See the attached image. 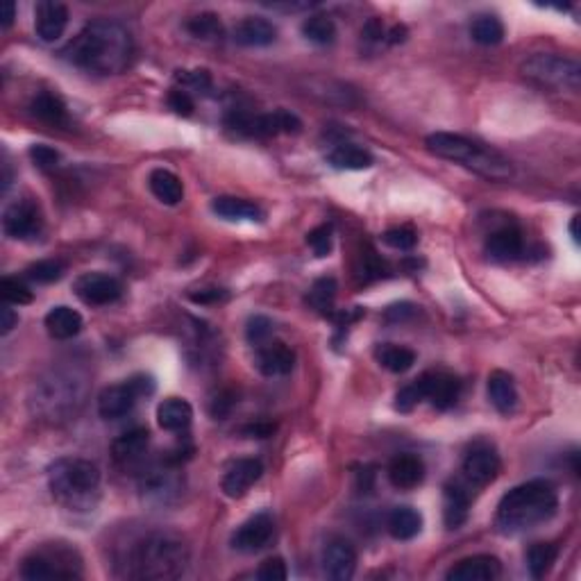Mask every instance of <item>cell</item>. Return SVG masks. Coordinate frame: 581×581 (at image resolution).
Returning <instances> with one entry per match:
<instances>
[{
    "mask_svg": "<svg viewBox=\"0 0 581 581\" xmlns=\"http://www.w3.org/2000/svg\"><path fill=\"white\" fill-rule=\"evenodd\" d=\"M16 19V3H5L3 5V14H0V26H3V30H10L12 23H14Z\"/></svg>",
    "mask_w": 581,
    "mask_h": 581,
    "instance_id": "obj_55",
    "label": "cell"
},
{
    "mask_svg": "<svg viewBox=\"0 0 581 581\" xmlns=\"http://www.w3.org/2000/svg\"><path fill=\"white\" fill-rule=\"evenodd\" d=\"M422 400H425V393H422L421 380H413L396 396V409L402 411V413H409V411L416 409Z\"/></svg>",
    "mask_w": 581,
    "mask_h": 581,
    "instance_id": "obj_43",
    "label": "cell"
},
{
    "mask_svg": "<svg viewBox=\"0 0 581 581\" xmlns=\"http://www.w3.org/2000/svg\"><path fill=\"white\" fill-rule=\"evenodd\" d=\"M139 393L135 391V386L130 384V380L123 384L107 386L105 391L98 396V413L105 421H119V418L127 416L135 409Z\"/></svg>",
    "mask_w": 581,
    "mask_h": 581,
    "instance_id": "obj_19",
    "label": "cell"
},
{
    "mask_svg": "<svg viewBox=\"0 0 581 581\" xmlns=\"http://www.w3.org/2000/svg\"><path fill=\"white\" fill-rule=\"evenodd\" d=\"M386 475H389V481L397 491H411L425 479V463H422L421 456L406 452V454L393 456Z\"/></svg>",
    "mask_w": 581,
    "mask_h": 581,
    "instance_id": "obj_21",
    "label": "cell"
},
{
    "mask_svg": "<svg viewBox=\"0 0 581 581\" xmlns=\"http://www.w3.org/2000/svg\"><path fill=\"white\" fill-rule=\"evenodd\" d=\"M168 105H171V110H176L177 114L182 116H189L193 114V98H191L189 91L184 89H173L171 94H168Z\"/></svg>",
    "mask_w": 581,
    "mask_h": 581,
    "instance_id": "obj_50",
    "label": "cell"
},
{
    "mask_svg": "<svg viewBox=\"0 0 581 581\" xmlns=\"http://www.w3.org/2000/svg\"><path fill=\"white\" fill-rule=\"evenodd\" d=\"M520 73L527 80L556 91H577L581 85V66L561 55L538 53L522 61Z\"/></svg>",
    "mask_w": 581,
    "mask_h": 581,
    "instance_id": "obj_7",
    "label": "cell"
},
{
    "mask_svg": "<svg viewBox=\"0 0 581 581\" xmlns=\"http://www.w3.org/2000/svg\"><path fill=\"white\" fill-rule=\"evenodd\" d=\"M405 39H406V30L402 26H396L391 30V35H389V41H391V44H400V41Z\"/></svg>",
    "mask_w": 581,
    "mask_h": 581,
    "instance_id": "obj_56",
    "label": "cell"
},
{
    "mask_svg": "<svg viewBox=\"0 0 581 581\" xmlns=\"http://www.w3.org/2000/svg\"><path fill=\"white\" fill-rule=\"evenodd\" d=\"M418 380H421L425 400H430L431 406L438 411L450 409L462 391L459 380L454 375H447V372H425Z\"/></svg>",
    "mask_w": 581,
    "mask_h": 581,
    "instance_id": "obj_20",
    "label": "cell"
},
{
    "mask_svg": "<svg viewBox=\"0 0 581 581\" xmlns=\"http://www.w3.org/2000/svg\"><path fill=\"white\" fill-rule=\"evenodd\" d=\"M307 243H309L311 250L316 252V257H327L331 250V227L321 225L316 230H311L307 234Z\"/></svg>",
    "mask_w": 581,
    "mask_h": 581,
    "instance_id": "obj_48",
    "label": "cell"
},
{
    "mask_svg": "<svg viewBox=\"0 0 581 581\" xmlns=\"http://www.w3.org/2000/svg\"><path fill=\"white\" fill-rule=\"evenodd\" d=\"M525 239L522 232L513 225H504L491 232L487 239V255L495 261H513L522 255Z\"/></svg>",
    "mask_w": 581,
    "mask_h": 581,
    "instance_id": "obj_23",
    "label": "cell"
},
{
    "mask_svg": "<svg viewBox=\"0 0 581 581\" xmlns=\"http://www.w3.org/2000/svg\"><path fill=\"white\" fill-rule=\"evenodd\" d=\"M500 475V456L491 447H475L463 459V477L472 487H488Z\"/></svg>",
    "mask_w": 581,
    "mask_h": 581,
    "instance_id": "obj_16",
    "label": "cell"
},
{
    "mask_svg": "<svg viewBox=\"0 0 581 581\" xmlns=\"http://www.w3.org/2000/svg\"><path fill=\"white\" fill-rule=\"evenodd\" d=\"M227 293L223 289H205L200 293H191V300L200 302V305H207V302H221L225 300Z\"/></svg>",
    "mask_w": 581,
    "mask_h": 581,
    "instance_id": "obj_53",
    "label": "cell"
},
{
    "mask_svg": "<svg viewBox=\"0 0 581 581\" xmlns=\"http://www.w3.org/2000/svg\"><path fill=\"white\" fill-rule=\"evenodd\" d=\"M45 331L57 339V341H69L73 336H78L82 331V316L78 314L76 309H70V307L60 305L53 307L44 318Z\"/></svg>",
    "mask_w": 581,
    "mask_h": 581,
    "instance_id": "obj_24",
    "label": "cell"
},
{
    "mask_svg": "<svg viewBox=\"0 0 581 581\" xmlns=\"http://www.w3.org/2000/svg\"><path fill=\"white\" fill-rule=\"evenodd\" d=\"M69 28V10L57 0H41L35 7V30L37 37L45 44L60 39Z\"/></svg>",
    "mask_w": 581,
    "mask_h": 581,
    "instance_id": "obj_15",
    "label": "cell"
},
{
    "mask_svg": "<svg viewBox=\"0 0 581 581\" xmlns=\"http://www.w3.org/2000/svg\"><path fill=\"white\" fill-rule=\"evenodd\" d=\"M488 400L500 413H511L518 406V391L513 377L504 371H495L488 375Z\"/></svg>",
    "mask_w": 581,
    "mask_h": 581,
    "instance_id": "obj_27",
    "label": "cell"
},
{
    "mask_svg": "<svg viewBox=\"0 0 581 581\" xmlns=\"http://www.w3.org/2000/svg\"><path fill=\"white\" fill-rule=\"evenodd\" d=\"M186 30L191 32V37L202 41H216L223 37V23L221 16L214 14V12H202V14L191 16L186 20Z\"/></svg>",
    "mask_w": 581,
    "mask_h": 581,
    "instance_id": "obj_36",
    "label": "cell"
},
{
    "mask_svg": "<svg viewBox=\"0 0 581 581\" xmlns=\"http://www.w3.org/2000/svg\"><path fill=\"white\" fill-rule=\"evenodd\" d=\"M211 209H214V214L225 218V221H264L261 207L250 200H243V198H216V200L211 202Z\"/></svg>",
    "mask_w": 581,
    "mask_h": 581,
    "instance_id": "obj_29",
    "label": "cell"
},
{
    "mask_svg": "<svg viewBox=\"0 0 581 581\" xmlns=\"http://www.w3.org/2000/svg\"><path fill=\"white\" fill-rule=\"evenodd\" d=\"M323 570L330 579L348 581L356 570V550L346 538H331L323 550Z\"/></svg>",
    "mask_w": 581,
    "mask_h": 581,
    "instance_id": "obj_14",
    "label": "cell"
},
{
    "mask_svg": "<svg viewBox=\"0 0 581 581\" xmlns=\"http://www.w3.org/2000/svg\"><path fill=\"white\" fill-rule=\"evenodd\" d=\"M135 44L126 28L116 20H91L61 48L64 60L91 73L114 76L127 69Z\"/></svg>",
    "mask_w": 581,
    "mask_h": 581,
    "instance_id": "obj_1",
    "label": "cell"
},
{
    "mask_svg": "<svg viewBox=\"0 0 581 581\" xmlns=\"http://www.w3.org/2000/svg\"><path fill=\"white\" fill-rule=\"evenodd\" d=\"M189 566V547L173 534H148L135 543L127 556V575L136 579L166 581L184 575Z\"/></svg>",
    "mask_w": 581,
    "mask_h": 581,
    "instance_id": "obj_3",
    "label": "cell"
},
{
    "mask_svg": "<svg viewBox=\"0 0 581 581\" xmlns=\"http://www.w3.org/2000/svg\"><path fill=\"white\" fill-rule=\"evenodd\" d=\"M177 481L168 475V471H151L148 477H143L141 481V491L148 497H157V500H164L173 493H177Z\"/></svg>",
    "mask_w": 581,
    "mask_h": 581,
    "instance_id": "obj_39",
    "label": "cell"
},
{
    "mask_svg": "<svg viewBox=\"0 0 581 581\" xmlns=\"http://www.w3.org/2000/svg\"><path fill=\"white\" fill-rule=\"evenodd\" d=\"M26 273L37 284H53V282L61 280V275H64V264L57 259H41L37 264L28 266Z\"/></svg>",
    "mask_w": 581,
    "mask_h": 581,
    "instance_id": "obj_41",
    "label": "cell"
},
{
    "mask_svg": "<svg viewBox=\"0 0 581 581\" xmlns=\"http://www.w3.org/2000/svg\"><path fill=\"white\" fill-rule=\"evenodd\" d=\"M177 82H180L182 85V89L184 91H189V89H193V91H207L211 86V76L209 73H207V70H180V73H177Z\"/></svg>",
    "mask_w": 581,
    "mask_h": 581,
    "instance_id": "obj_47",
    "label": "cell"
},
{
    "mask_svg": "<svg viewBox=\"0 0 581 581\" xmlns=\"http://www.w3.org/2000/svg\"><path fill=\"white\" fill-rule=\"evenodd\" d=\"M16 323H19V316H16V311L12 309V307H3L0 309V334L7 336L12 330L16 327Z\"/></svg>",
    "mask_w": 581,
    "mask_h": 581,
    "instance_id": "obj_54",
    "label": "cell"
},
{
    "mask_svg": "<svg viewBox=\"0 0 581 581\" xmlns=\"http://www.w3.org/2000/svg\"><path fill=\"white\" fill-rule=\"evenodd\" d=\"M386 527H389V534L396 541H411V538H416L422 531V516L413 506H396L389 513Z\"/></svg>",
    "mask_w": 581,
    "mask_h": 581,
    "instance_id": "obj_28",
    "label": "cell"
},
{
    "mask_svg": "<svg viewBox=\"0 0 581 581\" xmlns=\"http://www.w3.org/2000/svg\"><path fill=\"white\" fill-rule=\"evenodd\" d=\"M257 371L266 377L289 375L296 366V352L282 341H266L257 348Z\"/></svg>",
    "mask_w": 581,
    "mask_h": 581,
    "instance_id": "obj_18",
    "label": "cell"
},
{
    "mask_svg": "<svg viewBox=\"0 0 581 581\" xmlns=\"http://www.w3.org/2000/svg\"><path fill=\"white\" fill-rule=\"evenodd\" d=\"M30 160L41 171H53L60 164V152L55 148H51V145L37 143L30 148Z\"/></svg>",
    "mask_w": 581,
    "mask_h": 581,
    "instance_id": "obj_45",
    "label": "cell"
},
{
    "mask_svg": "<svg viewBox=\"0 0 581 581\" xmlns=\"http://www.w3.org/2000/svg\"><path fill=\"white\" fill-rule=\"evenodd\" d=\"M502 575L500 559L491 554H477L462 559L447 570V581H493Z\"/></svg>",
    "mask_w": 581,
    "mask_h": 581,
    "instance_id": "obj_17",
    "label": "cell"
},
{
    "mask_svg": "<svg viewBox=\"0 0 581 581\" xmlns=\"http://www.w3.org/2000/svg\"><path fill=\"white\" fill-rule=\"evenodd\" d=\"M86 380L76 371H53L41 377L32 391V411L44 421L61 422L76 416L85 405Z\"/></svg>",
    "mask_w": 581,
    "mask_h": 581,
    "instance_id": "obj_5",
    "label": "cell"
},
{
    "mask_svg": "<svg viewBox=\"0 0 581 581\" xmlns=\"http://www.w3.org/2000/svg\"><path fill=\"white\" fill-rule=\"evenodd\" d=\"M48 487L69 511H89L101 495V468L86 459H57L48 468Z\"/></svg>",
    "mask_w": 581,
    "mask_h": 581,
    "instance_id": "obj_4",
    "label": "cell"
},
{
    "mask_svg": "<svg viewBox=\"0 0 581 581\" xmlns=\"http://www.w3.org/2000/svg\"><path fill=\"white\" fill-rule=\"evenodd\" d=\"M275 39L277 28L264 16H246L234 28V41L248 48H264V45L275 44Z\"/></svg>",
    "mask_w": 581,
    "mask_h": 581,
    "instance_id": "obj_22",
    "label": "cell"
},
{
    "mask_svg": "<svg viewBox=\"0 0 581 581\" xmlns=\"http://www.w3.org/2000/svg\"><path fill=\"white\" fill-rule=\"evenodd\" d=\"M0 293H3V300L10 305H30L32 302V290L16 277H3Z\"/></svg>",
    "mask_w": 581,
    "mask_h": 581,
    "instance_id": "obj_42",
    "label": "cell"
},
{
    "mask_svg": "<svg viewBox=\"0 0 581 581\" xmlns=\"http://www.w3.org/2000/svg\"><path fill=\"white\" fill-rule=\"evenodd\" d=\"M375 359L381 368L400 375V372H406L413 368V364H416V352L405 346H396V343H381L375 350Z\"/></svg>",
    "mask_w": 581,
    "mask_h": 581,
    "instance_id": "obj_33",
    "label": "cell"
},
{
    "mask_svg": "<svg viewBox=\"0 0 581 581\" xmlns=\"http://www.w3.org/2000/svg\"><path fill=\"white\" fill-rule=\"evenodd\" d=\"M559 509L556 488L545 479H531L511 488L497 504L495 527L500 534L516 536L522 531L536 529L550 520Z\"/></svg>",
    "mask_w": 581,
    "mask_h": 581,
    "instance_id": "obj_2",
    "label": "cell"
},
{
    "mask_svg": "<svg viewBox=\"0 0 581 581\" xmlns=\"http://www.w3.org/2000/svg\"><path fill=\"white\" fill-rule=\"evenodd\" d=\"M416 232L411 230V227H393L384 234V243L386 246L396 248V250H411V248L416 246Z\"/></svg>",
    "mask_w": 581,
    "mask_h": 581,
    "instance_id": "obj_46",
    "label": "cell"
},
{
    "mask_svg": "<svg viewBox=\"0 0 581 581\" xmlns=\"http://www.w3.org/2000/svg\"><path fill=\"white\" fill-rule=\"evenodd\" d=\"M275 536V522L268 513H257L250 520H246L232 536V547L243 554H255L264 550Z\"/></svg>",
    "mask_w": 581,
    "mask_h": 581,
    "instance_id": "obj_12",
    "label": "cell"
},
{
    "mask_svg": "<svg viewBox=\"0 0 581 581\" xmlns=\"http://www.w3.org/2000/svg\"><path fill=\"white\" fill-rule=\"evenodd\" d=\"M416 307L409 305V302H402V305H393L386 309V321H406L409 316H413Z\"/></svg>",
    "mask_w": 581,
    "mask_h": 581,
    "instance_id": "obj_52",
    "label": "cell"
},
{
    "mask_svg": "<svg viewBox=\"0 0 581 581\" xmlns=\"http://www.w3.org/2000/svg\"><path fill=\"white\" fill-rule=\"evenodd\" d=\"M193 421V409L182 397H168L157 406V422L166 431H186Z\"/></svg>",
    "mask_w": 581,
    "mask_h": 581,
    "instance_id": "obj_26",
    "label": "cell"
},
{
    "mask_svg": "<svg viewBox=\"0 0 581 581\" xmlns=\"http://www.w3.org/2000/svg\"><path fill=\"white\" fill-rule=\"evenodd\" d=\"M471 37L479 45H497L504 39V26H502V20L497 16H477L471 28Z\"/></svg>",
    "mask_w": 581,
    "mask_h": 581,
    "instance_id": "obj_38",
    "label": "cell"
},
{
    "mask_svg": "<svg viewBox=\"0 0 581 581\" xmlns=\"http://www.w3.org/2000/svg\"><path fill=\"white\" fill-rule=\"evenodd\" d=\"M30 110L41 123H48V126H55V127L69 126V111H66L64 102H61L57 95L39 94L35 101H32Z\"/></svg>",
    "mask_w": 581,
    "mask_h": 581,
    "instance_id": "obj_34",
    "label": "cell"
},
{
    "mask_svg": "<svg viewBox=\"0 0 581 581\" xmlns=\"http://www.w3.org/2000/svg\"><path fill=\"white\" fill-rule=\"evenodd\" d=\"M3 230L10 239L16 241L37 239L44 230V216H41L39 205L32 202L30 198L12 202L3 216Z\"/></svg>",
    "mask_w": 581,
    "mask_h": 581,
    "instance_id": "obj_10",
    "label": "cell"
},
{
    "mask_svg": "<svg viewBox=\"0 0 581 581\" xmlns=\"http://www.w3.org/2000/svg\"><path fill=\"white\" fill-rule=\"evenodd\" d=\"M151 443V434L143 427H135V430L120 434L114 443H111V454L119 463H130L136 462L141 454L145 452Z\"/></svg>",
    "mask_w": 581,
    "mask_h": 581,
    "instance_id": "obj_30",
    "label": "cell"
},
{
    "mask_svg": "<svg viewBox=\"0 0 581 581\" xmlns=\"http://www.w3.org/2000/svg\"><path fill=\"white\" fill-rule=\"evenodd\" d=\"M327 164L336 171H364L372 166V155L359 145L343 143L336 145L334 151L327 155Z\"/></svg>",
    "mask_w": 581,
    "mask_h": 581,
    "instance_id": "obj_31",
    "label": "cell"
},
{
    "mask_svg": "<svg viewBox=\"0 0 581 581\" xmlns=\"http://www.w3.org/2000/svg\"><path fill=\"white\" fill-rule=\"evenodd\" d=\"M468 511H471V495H468L466 487L462 484H447L446 493H443V520H446L447 529H456L468 520Z\"/></svg>",
    "mask_w": 581,
    "mask_h": 581,
    "instance_id": "obj_25",
    "label": "cell"
},
{
    "mask_svg": "<svg viewBox=\"0 0 581 581\" xmlns=\"http://www.w3.org/2000/svg\"><path fill=\"white\" fill-rule=\"evenodd\" d=\"M73 290L85 305L105 307L123 296V284L105 273H85L76 280Z\"/></svg>",
    "mask_w": 581,
    "mask_h": 581,
    "instance_id": "obj_11",
    "label": "cell"
},
{
    "mask_svg": "<svg viewBox=\"0 0 581 581\" xmlns=\"http://www.w3.org/2000/svg\"><path fill=\"white\" fill-rule=\"evenodd\" d=\"M425 143L436 157L456 161V164L466 166V168L488 177V180H509L513 176L511 161L506 160L504 155L491 151V148H484V145L475 143V141L466 139L462 135L434 132V135L427 136Z\"/></svg>",
    "mask_w": 581,
    "mask_h": 581,
    "instance_id": "obj_6",
    "label": "cell"
},
{
    "mask_svg": "<svg viewBox=\"0 0 581 581\" xmlns=\"http://www.w3.org/2000/svg\"><path fill=\"white\" fill-rule=\"evenodd\" d=\"M302 35L316 45H330L336 39V23L325 14H314L302 23Z\"/></svg>",
    "mask_w": 581,
    "mask_h": 581,
    "instance_id": "obj_37",
    "label": "cell"
},
{
    "mask_svg": "<svg viewBox=\"0 0 581 581\" xmlns=\"http://www.w3.org/2000/svg\"><path fill=\"white\" fill-rule=\"evenodd\" d=\"M257 577L261 581H284L289 577V570H286V563L282 559H266L261 563V568L257 570Z\"/></svg>",
    "mask_w": 581,
    "mask_h": 581,
    "instance_id": "obj_49",
    "label": "cell"
},
{
    "mask_svg": "<svg viewBox=\"0 0 581 581\" xmlns=\"http://www.w3.org/2000/svg\"><path fill=\"white\" fill-rule=\"evenodd\" d=\"M556 556H559V550L552 543H534L527 552V568H529V575L534 579H541L550 572V568L554 566Z\"/></svg>",
    "mask_w": 581,
    "mask_h": 581,
    "instance_id": "obj_35",
    "label": "cell"
},
{
    "mask_svg": "<svg viewBox=\"0 0 581 581\" xmlns=\"http://www.w3.org/2000/svg\"><path fill=\"white\" fill-rule=\"evenodd\" d=\"M80 563H73V552L57 547L55 552H35L20 566V577L30 581L41 579H76Z\"/></svg>",
    "mask_w": 581,
    "mask_h": 581,
    "instance_id": "obj_9",
    "label": "cell"
},
{
    "mask_svg": "<svg viewBox=\"0 0 581 581\" xmlns=\"http://www.w3.org/2000/svg\"><path fill=\"white\" fill-rule=\"evenodd\" d=\"M577 225H579V216H575V218H572V223H570V234H572V239L579 241V230H577Z\"/></svg>",
    "mask_w": 581,
    "mask_h": 581,
    "instance_id": "obj_57",
    "label": "cell"
},
{
    "mask_svg": "<svg viewBox=\"0 0 581 581\" xmlns=\"http://www.w3.org/2000/svg\"><path fill=\"white\" fill-rule=\"evenodd\" d=\"M336 290H339V286H336L334 277H321V280L314 282V286H311L309 293H307V302H309L314 309L325 311L330 309L331 302H334Z\"/></svg>",
    "mask_w": 581,
    "mask_h": 581,
    "instance_id": "obj_40",
    "label": "cell"
},
{
    "mask_svg": "<svg viewBox=\"0 0 581 581\" xmlns=\"http://www.w3.org/2000/svg\"><path fill=\"white\" fill-rule=\"evenodd\" d=\"M264 475V463L255 456H246V459H236L230 468L225 471L221 481V488L227 497L232 500H239V497L246 495L257 481Z\"/></svg>",
    "mask_w": 581,
    "mask_h": 581,
    "instance_id": "obj_13",
    "label": "cell"
},
{
    "mask_svg": "<svg viewBox=\"0 0 581 581\" xmlns=\"http://www.w3.org/2000/svg\"><path fill=\"white\" fill-rule=\"evenodd\" d=\"M248 341L252 343V346H264L266 341H271V334H273V323L268 321L266 316H252L250 321H248Z\"/></svg>",
    "mask_w": 581,
    "mask_h": 581,
    "instance_id": "obj_44",
    "label": "cell"
},
{
    "mask_svg": "<svg viewBox=\"0 0 581 581\" xmlns=\"http://www.w3.org/2000/svg\"><path fill=\"white\" fill-rule=\"evenodd\" d=\"M227 127L246 136H277L298 135L302 130V120L286 110H275L271 114H248V111H232L227 116Z\"/></svg>",
    "mask_w": 581,
    "mask_h": 581,
    "instance_id": "obj_8",
    "label": "cell"
},
{
    "mask_svg": "<svg viewBox=\"0 0 581 581\" xmlns=\"http://www.w3.org/2000/svg\"><path fill=\"white\" fill-rule=\"evenodd\" d=\"M130 384L135 386V391L139 393V397L152 396V393H155V380H152L151 375H143V372H141V375L130 377Z\"/></svg>",
    "mask_w": 581,
    "mask_h": 581,
    "instance_id": "obj_51",
    "label": "cell"
},
{
    "mask_svg": "<svg viewBox=\"0 0 581 581\" xmlns=\"http://www.w3.org/2000/svg\"><path fill=\"white\" fill-rule=\"evenodd\" d=\"M148 186H151L152 196L164 205H177L184 198L182 180L173 171H166V168H155L148 177Z\"/></svg>",
    "mask_w": 581,
    "mask_h": 581,
    "instance_id": "obj_32",
    "label": "cell"
}]
</instances>
